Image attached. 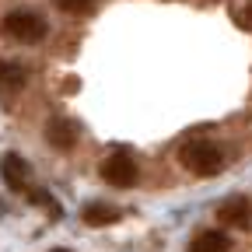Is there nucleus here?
Instances as JSON below:
<instances>
[{
  "instance_id": "nucleus-1",
  "label": "nucleus",
  "mask_w": 252,
  "mask_h": 252,
  "mask_svg": "<svg viewBox=\"0 0 252 252\" xmlns=\"http://www.w3.org/2000/svg\"><path fill=\"white\" fill-rule=\"evenodd\" d=\"M179 161H182V168H189L193 175L210 179V175H217L220 168H224V151H220L214 140H189L179 151Z\"/></svg>"
},
{
  "instance_id": "nucleus-6",
  "label": "nucleus",
  "mask_w": 252,
  "mask_h": 252,
  "mask_svg": "<svg viewBox=\"0 0 252 252\" xmlns=\"http://www.w3.org/2000/svg\"><path fill=\"white\" fill-rule=\"evenodd\" d=\"M0 175H4V186L7 189H25L28 186V165H25V158L4 154V158H0Z\"/></svg>"
},
{
  "instance_id": "nucleus-4",
  "label": "nucleus",
  "mask_w": 252,
  "mask_h": 252,
  "mask_svg": "<svg viewBox=\"0 0 252 252\" xmlns=\"http://www.w3.org/2000/svg\"><path fill=\"white\" fill-rule=\"evenodd\" d=\"M217 220L224 228H245L249 220H252V207L245 196H228V200H220L217 207Z\"/></svg>"
},
{
  "instance_id": "nucleus-2",
  "label": "nucleus",
  "mask_w": 252,
  "mask_h": 252,
  "mask_svg": "<svg viewBox=\"0 0 252 252\" xmlns=\"http://www.w3.org/2000/svg\"><path fill=\"white\" fill-rule=\"evenodd\" d=\"M4 32L14 39V42H42L46 39V21L39 14H32V11H14L4 18Z\"/></svg>"
},
{
  "instance_id": "nucleus-3",
  "label": "nucleus",
  "mask_w": 252,
  "mask_h": 252,
  "mask_svg": "<svg viewBox=\"0 0 252 252\" xmlns=\"http://www.w3.org/2000/svg\"><path fill=\"white\" fill-rule=\"evenodd\" d=\"M102 179L116 189H130V186H137V161L126 151H119L102 165Z\"/></svg>"
},
{
  "instance_id": "nucleus-10",
  "label": "nucleus",
  "mask_w": 252,
  "mask_h": 252,
  "mask_svg": "<svg viewBox=\"0 0 252 252\" xmlns=\"http://www.w3.org/2000/svg\"><path fill=\"white\" fill-rule=\"evenodd\" d=\"M91 4H94V0H56V7L67 11V14H81V11H88Z\"/></svg>"
},
{
  "instance_id": "nucleus-7",
  "label": "nucleus",
  "mask_w": 252,
  "mask_h": 252,
  "mask_svg": "<svg viewBox=\"0 0 252 252\" xmlns=\"http://www.w3.org/2000/svg\"><path fill=\"white\" fill-rule=\"evenodd\" d=\"M81 217H84V224H91V228H109V224L119 220V210L109 207V203H88L81 210Z\"/></svg>"
},
{
  "instance_id": "nucleus-8",
  "label": "nucleus",
  "mask_w": 252,
  "mask_h": 252,
  "mask_svg": "<svg viewBox=\"0 0 252 252\" xmlns=\"http://www.w3.org/2000/svg\"><path fill=\"white\" fill-rule=\"evenodd\" d=\"M189 252H231V238L224 231H203L189 242Z\"/></svg>"
},
{
  "instance_id": "nucleus-12",
  "label": "nucleus",
  "mask_w": 252,
  "mask_h": 252,
  "mask_svg": "<svg viewBox=\"0 0 252 252\" xmlns=\"http://www.w3.org/2000/svg\"><path fill=\"white\" fill-rule=\"evenodd\" d=\"M53 252H67V249H53Z\"/></svg>"
},
{
  "instance_id": "nucleus-11",
  "label": "nucleus",
  "mask_w": 252,
  "mask_h": 252,
  "mask_svg": "<svg viewBox=\"0 0 252 252\" xmlns=\"http://www.w3.org/2000/svg\"><path fill=\"white\" fill-rule=\"evenodd\" d=\"M245 18H249V25H252V0H249V11H245Z\"/></svg>"
},
{
  "instance_id": "nucleus-9",
  "label": "nucleus",
  "mask_w": 252,
  "mask_h": 252,
  "mask_svg": "<svg viewBox=\"0 0 252 252\" xmlns=\"http://www.w3.org/2000/svg\"><path fill=\"white\" fill-rule=\"evenodd\" d=\"M0 88L4 91H21L25 88V67L21 63H0Z\"/></svg>"
},
{
  "instance_id": "nucleus-5",
  "label": "nucleus",
  "mask_w": 252,
  "mask_h": 252,
  "mask_svg": "<svg viewBox=\"0 0 252 252\" xmlns=\"http://www.w3.org/2000/svg\"><path fill=\"white\" fill-rule=\"evenodd\" d=\"M46 140H49L56 151H70V147L77 144V126H74L70 119L56 116V119H49V126H46Z\"/></svg>"
}]
</instances>
